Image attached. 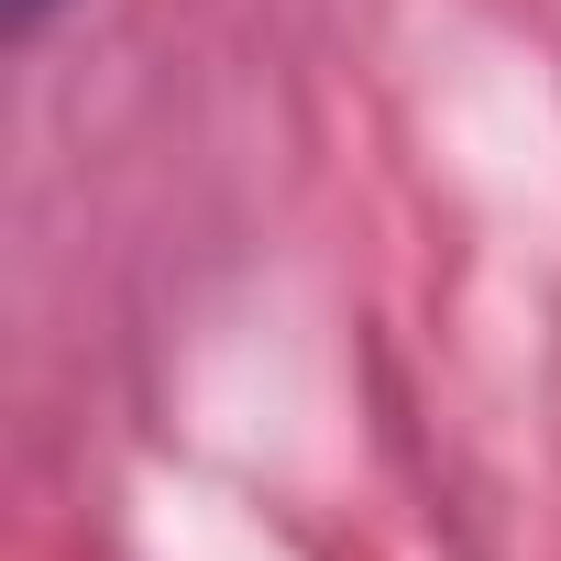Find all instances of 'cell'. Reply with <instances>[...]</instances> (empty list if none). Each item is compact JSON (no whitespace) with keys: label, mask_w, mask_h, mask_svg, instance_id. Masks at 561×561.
I'll return each mask as SVG.
<instances>
[{"label":"cell","mask_w":561,"mask_h":561,"mask_svg":"<svg viewBox=\"0 0 561 561\" xmlns=\"http://www.w3.org/2000/svg\"><path fill=\"white\" fill-rule=\"evenodd\" d=\"M56 12H67V0H0V23H12V45H34V34H45Z\"/></svg>","instance_id":"1"}]
</instances>
